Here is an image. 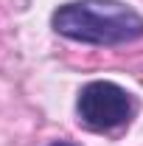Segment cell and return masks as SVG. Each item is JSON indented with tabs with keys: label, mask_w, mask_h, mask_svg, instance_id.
I'll return each instance as SVG.
<instances>
[{
	"label": "cell",
	"mask_w": 143,
	"mask_h": 146,
	"mask_svg": "<svg viewBox=\"0 0 143 146\" xmlns=\"http://www.w3.org/2000/svg\"><path fill=\"white\" fill-rule=\"evenodd\" d=\"M51 146H76V143H68V141H56V143H51Z\"/></svg>",
	"instance_id": "cell-3"
},
{
	"label": "cell",
	"mask_w": 143,
	"mask_h": 146,
	"mask_svg": "<svg viewBox=\"0 0 143 146\" xmlns=\"http://www.w3.org/2000/svg\"><path fill=\"white\" fill-rule=\"evenodd\" d=\"M54 31L87 45H124L143 36V17L121 0H73L54 11Z\"/></svg>",
	"instance_id": "cell-1"
},
{
	"label": "cell",
	"mask_w": 143,
	"mask_h": 146,
	"mask_svg": "<svg viewBox=\"0 0 143 146\" xmlns=\"http://www.w3.org/2000/svg\"><path fill=\"white\" fill-rule=\"evenodd\" d=\"M79 121L93 132H109L124 127L135 112L132 96L115 82H90L81 87L76 101Z\"/></svg>",
	"instance_id": "cell-2"
}]
</instances>
